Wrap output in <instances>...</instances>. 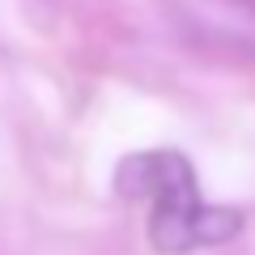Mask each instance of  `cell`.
<instances>
[{"label":"cell","mask_w":255,"mask_h":255,"mask_svg":"<svg viewBox=\"0 0 255 255\" xmlns=\"http://www.w3.org/2000/svg\"><path fill=\"white\" fill-rule=\"evenodd\" d=\"M119 191L128 200L145 204L149 243L162 255H187L200 247H217L243 230V213L209 204L200 196L196 170L179 149H149V153L124 157Z\"/></svg>","instance_id":"1"}]
</instances>
